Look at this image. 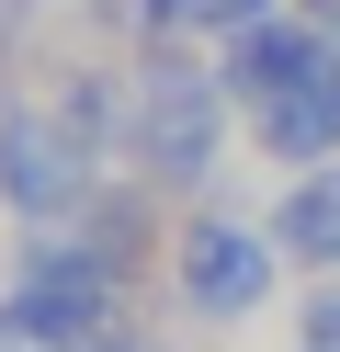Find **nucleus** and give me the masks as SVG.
Returning <instances> with one entry per match:
<instances>
[{
    "label": "nucleus",
    "mask_w": 340,
    "mask_h": 352,
    "mask_svg": "<svg viewBox=\"0 0 340 352\" xmlns=\"http://www.w3.org/2000/svg\"><path fill=\"white\" fill-rule=\"evenodd\" d=\"M295 12H306V23H329V34H340V0H295Z\"/></svg>",
    "instance_id": "f8f14e48"
},
{
    "label": "nucleus",
    "mask_w": 340,
    "mask_h": 352,
    "mask_svg": "<svg viewBox=\"0 0 340 352\" xmlns=\"http://www.w3.org/2000/svg\"><path fill=\"white\" fill-rule=\"evenodd\" d=\"M329 57H340V34L306 23V12L284 0V12H261L238 46H216V69H227V91H238V114H261V102H284L295 80H317Z\"/></svg>",
    "instance_id": "39448f33"
},
{
    "label": "nucleus",
    "mask_w": 340,
    "mask_h": 352,
    "mask_svg": "<svg viewBox=\"0 0 340 352\" xmlns=\"http://www.w3.org/2000/svg\"><path fill=\"white\" fill-rule=\"evenodd\" d=\"M0 329L23 352H102L125 329V273L91 250L80 228H23L12 239V284H0Z\"/></svg>",
    "instance_id": "f03ea898"
},
{
    "label": "nucleus",
    "mask_w": 340,
    "mask_h": 352,
    "mask_svg": "<svg viewBox=\"0 0 340 352\" xmlns=\"http://www.w3.org/2000/svg\"><path fill=\"white\" fill-rule=\"evenodd\" d=\"M91 193H102V148L57 102H0V216L12 228H57Z\"/></svg>",
    "instance_id": "20e7f679"
},
{
    "label": "nucleus",
    "mask_w": 340,
    "mask_h": 352,
    "mask_svg": "<svg viewBox=\"0 0 340 352\" xmlns=\"http://www.w3.org/2000/svg\"><path fill=\"white\" fill-rule=\"evenodd\" d=\"M238 91L216 57L193 46H136L125 57V170L159 193H216L227 148H238Z\"/></svg>",
    "instance_id": "f257e3e1"
},
{
    "label": "nucleus",
    "mask_w": 340,
    "mask_h": 352,
    "mask_svg": "<svg viewBox=\"0 0 340 352\" xmlns=\"http://www.w3.org/2000/svg\"><path fill=\"white\" fill-rule=\"evenodd\" d=\"M102 352H159V341H148V329H113V341H102Z\"/></svg>",
    "instance_id": "ddd939ff"
},
{
    "label": "nucleus",
    "mask_w": 340,
    "mask_h": 352,
    "mask_svg": "<svg viewBox=\"0 0 340 352\" xmlns=\"http://www.w3.org/2000/svg\"><path fill=\"white\" fill-rule=\"evenodd\" d=\"M272 239H284V261L306 284H329L340 273V160H317V170H284V193H272Z\"/></svg>",
    "instance_id": "0eeeda50"
},
{
    "label": "nucleus",
    "mask_w": 340,
    "mask_h": 352,
    "mask_svg": "<svg viewBox=\"0 0 340 352\" xmlns=\"http://www.w3.org/2000/svg\"><path fill=\"white\" fill-rule=\"evenodd\" d=\"M34 12H45V0H0V57H12L23 34H34Z\"/></svg>",
    "instance_id": "9b49d317"
},
{
    "label": "nucleus",
    "mask_w": 340,
    "mask_h": 352,
    "mask_svg": "<svg viewBox=\"0 0 340 352\" xmlns=\"http://www.w3.org/2000/svg\"><path fill=\"white\" fill-rule=\"evenodd\" d=\"M295 352H340V273L317 284L306 307H295Z\"/></svg>",
    "instance_id": "9d476101"
},
{
    "label": "nucleus",
    "mask_w": 340,
    "mask_h": 352,
    "mask_svg": "<svg viewBox=\"0 0 340 352\" xmlns=\"http://www.w3.org/2000/svg\"><path fill=\"white\" fill-rule=\"evenodd\" d=\"M148 193H159V182H102L80 216H68V228H80V239H91V250H102L125 284L148 273V250H159V205H148Z\"/></svg>",
    "instance_id": "6e6552de"
},
{
    "label": "nucleus",
    "mask_w": 340,
    "mask_h": 352,
    "mask_svg": "<svg viewBox=\"0 0 340 352\" xmlns=\"http://www.w3.org/2000/svg\"><path fill=\"white\" fill-rule=\"evenodd\" d=\"M249 148H261L272 170H317V160H340V57L317 80H295L284 102H261L249 114Z\"/></svg>",
    "instance_id": "423d86ee"
},
{
    "label": "nucleus",
    "mask_w": 340,
    "mask_h": 352,
    "mask_svg": "<svg viewBox=\"0 0 340 352\" xmlns=\"http://www.w3.org/2000/svg\"><path fill=\"white\" fill-rule=\"evenodd\" d=\"M284 0H136V46H238Z\"/></svg>",
    "instance_id": "1a4fd4ad"
},
{
    "label": "nucleus",
    "mask_w": 340,
    "mask_h": 352,
    "mask_svg": "<svg viewBox=\"0 0 340 352\" xmlns=\"http://www.w3.org/2000/svg\"><path fill=\"white\" fill-rule=\"evenodd\" d=\"M284 273L295 261H284V239H272V216H238V205H216V193L170 228V284H181V307H193L204 329H249L284 296Z\"/></svg>",
    "instance_id": "7ed1b4c3"
}]
</instances>
